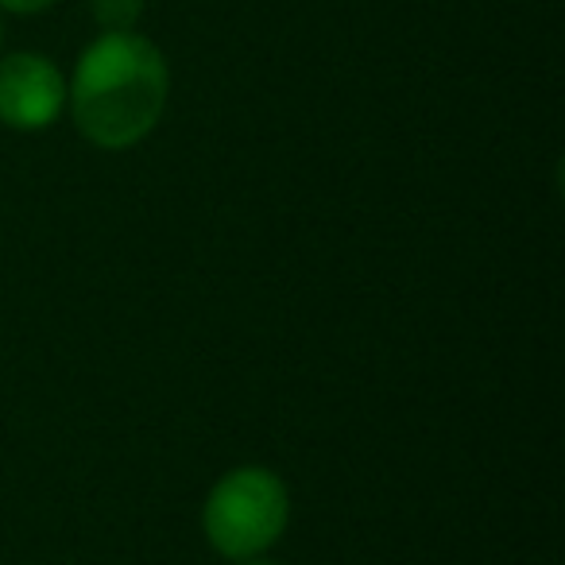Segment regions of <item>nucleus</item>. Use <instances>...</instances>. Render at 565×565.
Instances as JSON below:
<instances>
[{
    "instance_id": "nucleus-6",
    "label": "nucleus",
    "mask_w": 565,
    "mask_h": 565,
    "mask_svg": "<svg viewBox=\"0 0 565 565\" xmlns=\"http://www.w3.org/2000/svg\"><path fill=\"white\" fill-rule=\"evenodd\" d=\"M241 565H271V562H259V557H252V562H241Z\"/></svg>"
},
{
    "instance_id": "nucleus-2",
    "label": "nucleus",
    "mask_w": 565,
    "mask_h": 565,
    "mask_svg": "<svg viewBox=\"0 0 565 565\" xmlns=\"http://www.w3.org/2000/svg\"><path fill=\"white\" fill-rule=\"evenodd\" d=\"M291 519V495L287 484L264 465H241L225 472L205 495L202 526L210 546L221 557L252 562L279 542Z\"/></svg>"
},
{
    "instance_id": "nucleus-7",
    "label": "nucleus",
    "mask_w": 565,
    "mask_h": 565,
    "mask_svg": "<svg viewBox=\"0 0 565 565\" xmlns=\"http://www.w3.org/2000/svg\"><path fill=\"white\" fill-rule=\"evenodd\" d=\"M0 35H4V32H0Z\"/></svg>"
},
{
    "instance_id": "nucleus-4",
    "label": "nucleus",
    "mask_w": 565,
    "mask_h": 565,
    "mask_svg": "<svg viewBox=\"0 0 565 565\" xmlns=\"http://www.w3.org/2000/svg\"><path fill=\"white\" fill-rule=\"evenodd\" d=\"M89 12L102 32H136L143 17V0H89Z\"/></svg>"
},
{
    "instance_id": "nucleus-3",
    "label": "nucleus",
    "mask_w": 565,
    "mask_h": 565,
    "mask_svg": "<svg viewBox=\"0 0 565 565\" xmlns=\"http://www.w3.org/2000/svg\"><path fill=\"white\" fill-rule=\"evenodd\" d=\"M66 109V78L47 55L17 51L0 58V125L17 132L51 128Z\"/></svg>"
},
{
    "instance_id": "nucleus-1",
    "label": "nucleus",
    "mask_w": 565,
    "mask_h": 565,
    "mask_svg": "<svg viewBox=\"0 0 565 565\" xmlns=\"http://www.w3.org/2000/svg\"><path fill=\"white\" fill-rule=\"evenodd\" d=\"M171 74L163 51L140 32H102L82 51L66 105L94 148L125 151L163 120Z\"/></svg>"
},
{
    "instance_id": "nucleus-5",
    "label": "nucleus",
    "mask_w": 565,
    "mask_h": 565,
    "mask_svg": "<svg viewBox=\"0 0 565 565\" xmlns=\"http://www.w3.org/2000/svg\"><path fill=\"white\" fill-rule=\"evenodd\" d=\"M55 0H0V9L4 12H17V17H32V12L51 9Z\"/></svg>"
}]
</instances>
